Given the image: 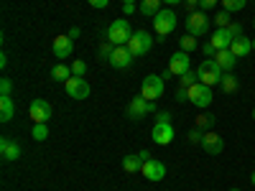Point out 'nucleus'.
<instances>
[{
  "label": "nucleus",
  "instance_id": "nucleus-1",
  "mask_svg": "<svg viewBox=\"0 0 255 191\" xmlns=\"http://www.w3.org/2000/svg\"><path fill=\"white\" fill-rule=\"evenodd\" d=\"M133 33L135 31L130 28V23H128L125 18H118V20H113V23L108 26V33H105V36H108V41L113 46H125Z\"/></svg>",
  "mask_w": 255,
  "mask_h": 191
},
{
  "label": "nucleus",
  "instance_id": "nucleus-2",
  "mask_svg": "<svg viewBox=\"0 0 255 191\" xmlns=\"http://www.w3.org/2000/svg\"><path fill=\"white\" fill-rule=\"evenodd\" d=\"M176 23H179L176 13L168 10V8H161L158 15H153V28H156V33H158V41H163L168 33H174Z\"/></svg>",
  "mask_w": 255,
  "mask_h": 191
},
{
  "label": "nucleus",
  "instance_id": "nucleus-3",
  "mask_svg": "<svg viewBox=\"0 0 255 191\" xmlns=\"http://www.w3.org/2000/svg\"><path fill=\"white\" fill-rule=\"evenodd\" d=\"M163 90H166V79L158 77V74H148L140 84V97H145L148 102H153L158 97H163Z\"/></svg>",
  "mask_w": 255,
  "mask_h": 191
},
{
  "label": "nucleus",
  "instance_id": "nucleus-4",
  "mask_svg": "<svg viewBox=\"0 0 255 191\" xmlns=\"http://www.w3.org/2000/svg\"><path fill=\"white\" fill-rule=\"evenodd\" d=\"M197 74H199V82L207 84V87H215V84H220V79H222V69L217 67L215 59H204V61L199 64Z\"/></svg>",
  "mask_w": 255,
  "mask_h": 191
},
{
  "label": "nucleus",
  "instance_id": "nucleus-5",
  "mask_svg": "<svg viewBox=\"0 0 255 191\" xmlns=\"http://www.w3.org/2000/svg\"><path fill=\"white\" fill-rule=\"evenodd\" d=\"M125 46L130 49V54H133V56H143V54L151 51V46H153V36L148 33V31H135Z\"/></svg>",
  "mask_w": 255,
  "mask_h": 191
},
{
  "label": "nucleus",
  "instance_id": "nucleus-6",
  "mask_svg": "<svg viewBox=\"0 0 255 191\" xmlns=\"http://www.w3.org/2000/svg\"><path fill=\"white\" fill-rule=\"evenodd\" d=\"M186 92H189V102L199 110H204V107L212 104V87H207V84H202V82H197L194 87H189Z\"/></svg>",
  "mask_w": 255,
  "mask_h": 191
},
{
  "label": "nucleus",
  "instance_id": "nucleus-7",
  "mask_svg": "<svg viewBox=\"0 0 255 191\" xmlns=\"http://www.w3.org/2000/svg\"><path fill=\"white\" fill-rule=\"evenodd\" d=\"M186 31L191 36H204L209 31V15L204 10H191L186 18Z\"/></svg>",
  "mask_w": 255,
  "mask_h": 191
},
{
  "label": "nucleus",
  "instance_id": "nucleus-8",
  "mask_svg": "<svg viewBox=\"0 0 255 191\" xmlns=\"http://www.w3.org/2000/svg\"><path fill=\"white\" fill-rule=\"evenodd\" d=\"M151 112H156V104L148 102L145 97H133L130 104H128V117L130 120H143L145 115H151Z\"/></svg>",
  "mask_w": 255,
  "mask_h": 191
},
{
  "label": "nucleus",
  "instance_id": "nucleus-9",
  "mask_svg": "<svg viewBox=\"0 0 255 191\" xmlns=\"http://www.w3.org/2000/svg\"><path fill=\"white\" fill-rule=\"evenodd\" d=\"M28 115H31V120H33V122H49V120H51V115H54L51 102L38 99V97H36V99L28 104Z\"/></svg>",
  "mask_w": 255,
  "mask_h": 191
},
{
  "label": "nucleus",
  "instance_id": "nucleus-10",
  "mask_svg": "<svg viewBox=\"0 0 255 191\" xmlns=\"http://www.w3.org/2000/svg\"><path fill=\"white\" fill-rule=\"evenodd\" d=\"M64 90L72 99H87L90 97V84L84 77H72L69 82H64Z\"/></svg>",
  "mask_w": 255,
  "mask_h": 191
},
{
  "label": "nucleus",
  "instance_id": "nucleus-11",
  "mask_svg": "<svg viewBox=\"0 0 255 191\" xmlns=\"http://www.w3.org/2000/svg\"><path fill=\"white\" fill-rule=\"evenodd\" d=\"M133 59L135 56L130 54V49H128V46H115L113 54H110V59H108V64H110L113 69H128L133 64Z\"/></svg>",
  "mask_w": 255,
  "mask_h": 191
},
{
  "label": "nucleus",
  "instance_id": "nucleus-12",
  "mask_svg": "<svg viewBox=\"0 0 255 191\" xmlns=\"http://www.w3.org/2000/svg\"><path fill=\"white\" fill-rule=\"evenodd\" d=\"M140 174L148 179V181H163L166 179V166L156 158H148L143 161V168H140Z\"/></svg>",
  "mask_w": 255,
  "mask_h": 191
},
{
  "label": "nucleus",
  "instance_id": "nucleus-13",
  "mask_svg": "<svg viewBox=\"0 0 255 191\" xmlns=\"http://www.w3.org/2000/svg\"><path fill=\"white\" fill-rule=\"evenodd\" d=\"M151 140L156 145H168L174 140V125L171 122H156L151 130Z\"/></svg>",
  "mask_w": 255,
  "mask_h": 191
},
{
  "label": "nucleus",
  "instance_id": "nucleus-14",
  "mask_svg": "<svg viewBox=\"0 0 255 191\" xmlns=\"http://www.w3.org/2000/svg\"><path fill=\"white\" fill-rule=\"evenodd\" d=\"M51 49H54V56H56V59H67V56L74 54V41H72L69 36H56L54 44H51Z\"/></svg>",
  "mask_w": 255,
  "mask_h": 191
},
{
  "label": "nucleus",
  "instance_id": "nucleus-15",
  "mask_svg": "<svg viewBox=\"0 0 255 191\" xmlns=\"http://www.w3.org/2000/svg\"><path fill=\"white\" fill-rule=\"evenodd\" d=\"M168 72H171L174 77H184L189 72V54L186 51H176L171 56V61H168Z\"/></svg>",
  "mask_w": 255,
  "mask_h": 191
},
{
  "label": "nucleus",
  "instance_id": "nucleus-16",
  "mask_svg": "<svg viewBox=\"0 0 255 191\" xmlns=\"http://www.w3.org/2000/svg\"><path fill=\"white\" fill-rule=\"evenodd\" d=\"M202 148H204V153H209V156H220L225 151V140L217 133H204Z\"/></svg>",
  "mask_w": 255,
  "mask_h": 191
},
{
  "label": "nucleus",
  "instance_id": "nucleus-17",
  "mask_svg": "<svg viewBox=\"0 0 255 191\" xmlns=\"http://www.w3.org/2000/svg\"><path fill=\"white\" fill-rule=\"evenodd\" d=\"M235 41V36L230 33V28H217L215 33L209 36V44L215 46L217 51H222V49H230V44Z\"/></svg>",
  "mask_w": 255,
  "mask_h": 191
},
{
  "label": "nucleus",
  "instance_id": "nucleus-18",
  "mask_svg": "<svg viewBox=\"0 0 255 191\" xmlns=\"http://www.w3.org/2000/svg\"><path fill=\"white\" fill-rule=\"evenodd\" d=\"M0 156H3V161H18L20 158V145L13 138H3L0 140Z\"/></svg>",
  "mask_w": 255,
  "mask_h": 191
},
{
  "label": "nucleus",
  "instance_id": "nucleus-19",
  "mask_svg": "<svg viewBox=\"0 0 255 191\" xmlns=\"http://www.w3.org/2000/svg\"><path fill=\"white\" fill-rule=\"evenodd\" d=\"M215 61H217V67L222 72H232V69H235V64H238V56L232 54L230 49H222V51L215 54Z\"/></svg>",
  "mask_w": 255,
  "mask_h": 191
},
{
  "label": "nucleus",
  "instance_id": "nucleus-20",
  "mask_svg": "<svg viewBox=\"0 0 255 191\" xmlns=\"http://www.w3.org/2000/svg\"><path fill=\"white\" fill-rule=\"evenodd\" d=\"M230 51L235 54V56H248V54L253 51V41H250L248 36H238V38L230 44Z\"/></svg>",
  "mask_w": 255,
  "mask_h": 191
},
{
  "label": "nucleus",
  "instance_id": "nucleus-21",
  "mask_svg": "<svg viewBox=\"0 0 255 191\" xmlns=\"http://www.w3.org/2000/svg\"><path fill=\"white\" fill-rule=\"evenodd\" d=\"M13 115H15L13 97H0V120H3V122H10Z\"/></svg>",
  "mask_w": 255,
  "mask_h": 191
},
{
  "label": "nucleus",
  "instance_id": "nucleus-22",
  "mask_svg": "<svg viewBox=\"0 0 255 191\" xmlns=\"http://www.w3.org/2000/svg\"><path fill=\"white\" fill-rule=\"evenodd\" d=\"M161 3L163 0H140V5H138V10H140V15H158V10H161Z\"/></svg>",
  "mask_w": 255,
  "mask_h": 191
},
{
  "label": "nucleus",
  "instance_id": "nucleus-23",
  "mask_svg": "<svg viewBox=\"0 0 255 191\" xmlns=\"http://www.w3.org/2000/svg\"><path fill=\"white\" fill-rule=\"evenodd\" d=\"M123 168H125L128 174H138L140 168H143V158H140V156H135V153L125 156V158H123Z\"/></svg>",
  "mask_w": 255,
  "mask_h": 191
},
{
  "label": "nucleus",
  "instance_id": "nucleus-24",
  "mask_svg": "<svg viewBox=\"0 0 255 191\" xmlns=\"http://www.w3.org/2000/svg\"><path fill=\"white\" fill-rule=\"evenodd\" d=\"M51 79H54V82H69V79H72V67L56 64V67L51 69Z\"/></svg>",
  "mask_w": 255,
  "mask_h": 191
},
{
  "label": "nucleus",
  "instance_id": "nucleus-25",
  "mask_svg": "<svg viewBox=\"0 0 255 191\" xmlns=\"http://www.w3.org/2000/svg\"><path fill=\"white\" fill-rule=\"evenodd\" d=\"M220 90H222L225 95H232V92L238 90V77H232L230 72L222 74V79H220Z\"/></svg>",
  "mask_w": 255,
  "mask_h": 191
},
{
  "label": "nucleus",
  "instance_id": "nucleus-26",
  "mask_svg": "<svg viewBox=\"0 0 255 191\" xmlns=\"http://www.w3.org/2000/svg\"><path fill=\"white\" fill-rule=\"evenodd\" d=\"M197 82H199V74L189 69L184 77H179V87H181V90H189V87H194Z\"/></svg>",
  "mask_w": 255,
  "mask_h": 191
},
{
  "label": "nucleus",
  "instance_id": "nucleus-27",
  "mask_svg": "<svg viewBox=\"0 0 255 191\" xmlns=\"http://www.w3.org/2000/svg\"><path fill=\"white\" fill-rule=\"evenodd\" d=\"M179 46H181V51H194L197 49V36H191V33H186V36H181L179 38Z\"/></svg>",
  "mask_w": 255,
  "mask_h": 191
},
{
  "label": "nucleus",
  "instance_id": "nucleus-28",
  "mask_svg": "<svg viewBox=\"0 0 255 191\" xmlns=\"http://www.w3.org/2000/svg\"><path fill=\"white\" fill-rule=\"evenodd\" d=\"M230 23H232V13L222 8V10H220V13L215 15V26H217V28H227Z\"/></svg>",
  "mask_w": 255,
  "mask_h": 191
},
{
  "label": "nucleus",
  "instance_id": "nucleus-29",
  "mask_svg": "<svg viewBox=\"0 0 255 191\" xmlns=\"http://www.w3.org/2000/svg\"><path fill=\"white\" fill-rule=\"evenodd\" d=\"M245 5H248V0H222V8L230 10V13H238V10H243Z\"/></svg>",
  "mask_w": 255,
  "mask_h": 191
},
{
  "label": "nucleus",
  "instance_id": "nucleus-30",
  "mask_svg": "<svg viewBox=\"0 0 255 191\" xmlns=\"http://www.w3.org/2000/svg\"><path fill=\"white\" fill-rule=\"evenodd\" d=\"M36 140H46L49 138V127H46V122H33V133H31Z\"/></svg>",
  "mask_w": 255,
  "mask_h": 191
},
{
  "label": "nucleus",
  "instance_id": "nucleus-31",
  "mask_svg": "<svg viewBox=\"0 0 255 191\" xmlns=\"http://www.w3.org/2000/svg\"><path fill=\"white\" fill-rule=\"evenodd\" d=\"M212 125H215V115H209V112H202V115L197 117V127H199V130H209Z\"/></svg>",
  "mask_w": 255,
  "mask_h": 191
},
{
  "label": "nucleus",
  "instance_id": "nucleus-32",
  "mask_svg": "<svg viewBox=\"0 0 255 191\" xmlns=\"http://www.w3.org/2000/svg\"><path fill=\"white\" fill-rule=\"evenodd\" d=\"M186 140H189L191 145H202V140H204V130H199V127H194V130H189Z\"/></svg>",
  "mask_w": 255,
  "mask_h": 191
},
{
  "label": "nucleus",
  "instance_id": "nucleus-33",
  "mask_svg": "<svg viewBox=\"0 0 255 191\" xmlns=\"http://www.w3.org/2000/svg\"><path fill=\"white\" fill-rule=\"evenodd\" d=\"M10 92H13V82L10 77H3L0 79V97H10Z\"/></svg>",
  "mask_w": 255,
  "mask_h": 191
},
{
  "label": "nucleus",
  "instance_id": "nucleus-34",
  "mask_svg": "<svg viewBox=\"0 0 255 191\" xmlns=\"http://www.w3.org/2000/svg\"><path fill=\"white\" fill-rule=\"evenodd\" d=\"M113 44H110V41H105V44H100V49H97V54H100V59H105V61H108L110 59V54H113Z\"/></svg>",
  "mask_w": 255,
  "mask_h": 191
},
{
  "label": "nucleus",
  "instance_id": "nucleus-35",
  "mask_svg": "<svg viewBox=\"0 0 255 191\" xmlns=\"http://www.w3.org/2000/svg\"><path fill=\"white\" fill-rule=\"evenodd\" d=\"M84 72H87V64L77 59V61L72 64V77H84Z\"/></svg>",
  "mask_w": 255,
  "mask_h": 191
},
{
  "label": "nucleus",
  "instance_id": "nucleus-36",
  "mask_svg": "<svg viewBox=\"0 0 255 191\" xmlns=\"http://www.w3.org/2000/svg\"><path fill=\"white\" fill-rule=\"evenodd\" d=\"M217 3H220V0H199V10H204V13H207V10L215 8Z\"/></svg>",
  "mask_w": 255,
  "mask_h": 191
},
{
  "label": "nucleus",
  "instance_id": "nucleus-37",
  "mask_svg": "<svg viewBox=\"0 0 255 191\" xmlns=\"http://www.w3.org/2000/svg\"><path fill=\"white\" fill-rule=\"evenodd\" d=\"M202 54H204V56H212V59H215V54H217V49H215V46H212V44H209V41H207V44L202 46Z\"/></svg>",
  "mask_w": 255,
  "mask_h": 191
},
{
  "label": "nucleus",
  "instance_id": "nucleus-38",
  "mask_svg": "<svg viewBox=\"0 0 255 191\" xmlns=\"http://www.w3.org/2000/svg\"><path fill=\"white\" fill-rule=\"evenodd\" d=\"M227 28H230V33L235 36V38H238V36H243V23H230Z\"/></svg>",
  "mask_w": 255,
  "mask_h": 191
},
{
  "label": "nucleus",
  "instance_id": "nucleus-39",
  "mask_svg": "<svg viewBox=\"0 0 255 191\" xmlns=\"http://www.w3.org/2000/svg\"><path fill=\"white\" fill-rule=\"evenodd\" d=\"M158 117H156V122H171V112H166V110H161V112H156Z\"/></svg>",
  "mask_w": 255,
  "mask_h": 191
},
{
  "label": "nucleus",
  "instance_id": "nucleus-40",
  "mask_svg": "<svg viewBox=\"0 0 255 191\" xmlns=\"http://www.w3.org/2000/svg\"><path fill=\"white\" fill-rule=\"evenodd\" d=\"M176 102H189V92L179 87V90H176Z\"/></svg>",
  "mask_w": 255,
  "mask_h": 191
},
{
  "label": "nucleus",
  "instance_id": "nucleus-41",
  "mask_svg": "<svg viewBox=\"0 0 255 191\" xmlns=\"http://www.w3.org/2000/svg\"><path fill=\"white\" fill-rule=\"evenodd\" d=\"M87 3H90L92 8H108V3H110V0H87Z\"/></svg>",
  "mask_w": 255,
  "mask_h": 191
},
{
  "label": "nucleus",
  "instance_id": "nucleus-42",
  "mask_svg": "<svg viewBox=\"0 0 255 191\" xmlns=\"http://www.w3.org/2000/svg\"><path fill=\"white\" fill-rule=\"evenodd\" d=\"M123 13H125V15L135 13V3H123Z\"/></svg>",
  "mask_w": 255,
  "mask_h": 191
},
{
  "label": "nucleus",
  "instance_id": "nucleus-43",
  "mask_svg": "<svg viewBox=\"0 0 255 191\" xmlns=\"http://www.w3.org/2000/svg\"><path fill=\"white\" fill-rule=\"evenodd\" d=\"M67 36H69V38L74 41V38H79V36H82V31H79V28H72V31H69Z\"/></svg>",
  "mask_w": 255,
  "mask_h": 191
},
{
  "label": "nucleus",
  "instance_id": "nucleus-44",
  "mask_svg": "<svg viewBox=\"0 0 255 191\" xmlns=\"http://www.w3.org/2000/svg\"><path fill=\"white\" fill-rule=\"evenodd\" d=\"M184 3H186V8H191V10H194V8L199 5V0H184Z\"/></svg>",
  "mask_w": 255,
  "mask_h": 191
},
{
  "label": "nucleus",
  "instance_id": "nucleus-45",
  "mask_svg": "<svg viewBox=\"0 0 255 191\" xmlns=\"http://www.w3.org/2000/svg\"><path fill=\"white\" fill-rule=\"evenodd\" d=\"M163 3H168V5H176V3H184V0H163Z\"/></svg>",
  "mask_w": 255,
  "mask_h": 191
},
{
  "label": "nucleus",
  "instance_id": "nucleus-46",
  "mask_svg": "<svg viewBox=\"0 0 255 191\" xmlns=\"http://www.w3.org/2000/svg\"><path fill=\"white\" fill-rule=\"evenodd\" d=\"M250 181H253V186H255V171H253V176H250Z\"/></svg>",
  "mask_w": 255,
  "mask_h": 191
},
{
  "label": "nucleus",
  "instance_id": "nucleus-47",
  "mask_svg": "<svg viewBox=\"0 0 255 191\" xmlns=\"http://www.w3.org/2000/svg\"><path fill=\"white\" fill-rule=\"evenodd\" d=\"M123 3H135V0H123Z\"/></svg>",
  "mask_w": 255,
  "mask_h": 191
},
{
  "label": "nucleus",
  "instance_id": "nucleus-48",
  "mask_svg": "<svg viewBox=\"0 0 255 191\" xmlns=\"http://www.w3.org/2000/svg\"><path fill=\"white\" fill-rule=\"evenodd\" d=\"M253 51H255V38H253Z\"/></svg>",
  "mask_w": 255,
  "mask_h": 191
},
{
  "label": "nucleus",
  "instance_id": "nucleus-49",
  "mask_svg": "<svg viewBox=\"0 0 255 191\" xmlns=\"http://www.w3.org/2000/svg\"><path fill=\"white\" fill-rule=\"evenodd\" d=\"M230 191H240V189H230Z\"/></svg>",
  "mask_w": 255,
  "mask_h": 191
},
{
  "label": "nucleus",
  "instance_id": "nucleus-50",
  "mask_svg": "<svg viewBox=\"0 0 255 191\" xmlns=\"http://www.w3.org/2000/svg\"><path fill=\"white\" fill-rule=\"evenodd\" d=\"M253 28H255V18H253Z\"/></svg>",
  "mask_w": 255,
  "mask_h": 191
},
{
  "label": "nucleus",
  "instance_id": "nucleus-51",
  "mask_svg": "<svg viewBox=\"0 0 255 191\" xmlns=\"http://www.w3.org/2000/svg\"><path fill=\"white\" fill-rule=\"evenodd\" d=\"M253 120H255V110H253Z\"/></svg>",
  "mask_w": 255,
  "mask_h": 191
}]
</instances>
